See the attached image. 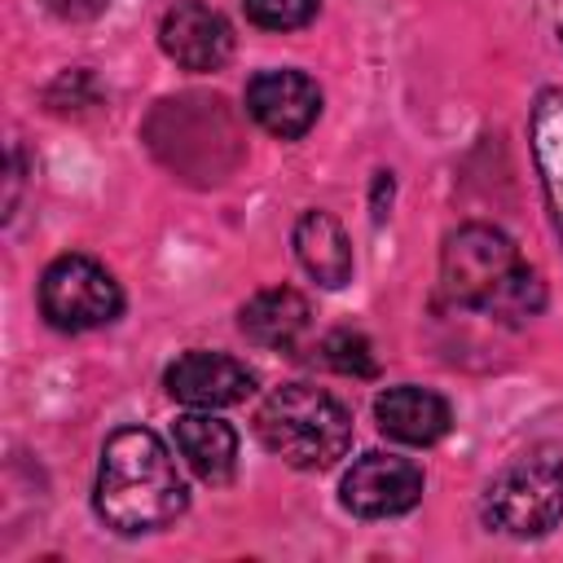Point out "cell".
<instances>
[{"label": "cell", "mask_w": 563, "mask_h": 563, "mask_svg": "<svg viewBox=\"0 0 563 563\" xmlns=\"http://www.w3.org/2000/svg\"><path fill=\"white\" fill-rule=\"evenodd\" d=\"M92 506L114 532L132 537V532L167 528L189 506V493L176 471V457L167 453V444L154 431L119 427L101 444Z\"/></svg>", "instance_id": "cell-1"}, {"label": "cell", "mask_w": 563, "mask_h": 563, "mask_svg": "<svg viewBox=\"0 0 563 563\" xmlns=\"http://www.w3.org/2000/svg\"><path fill=\"white\" fill-rule=\"evenodd\" d=\"M440 290L457 308L488 312L510 325L532 321L545 303V286L537 268H528L515 242L493 224H462L444 238Z\"/></svg>", "instance_id": "cell-2"}, {"label": "cell", "mask_w": 563, "mask_h": 563, "mask_svg": "<svg viewBox=\"0 0 563 563\" xmlns=\"http://www.w3.org/2000/svg\"><path fill=\"white\" fill-rule=\"evenodd\" d=\"M255 435L295 471H325L352 444V413L321 387L286 383L255 409Z\"/></svg>", "instance_id": "cell-3"}, {"label": "cell", "mask_w": 563, "mask_h": 563, "mask_svg": "<svg viewBox=\"0 0 563 563\" xmlns=\"http://www.w3.org/2000/svg\"><path fill=\"white\" fill-rule=\"evenodd\" d=\"M484 523L501 537H541L563 519V457L523 453L493 475L479 506Z\"/></svg>", "instance_id": "cell-4"}, {"label": "cell", "mask_w": 563, "mask_h": 563, "mask_svg": "<svg viewBox=\"0 0 563 563\" xmlns=\"http://www.w3.org/2000/svg\"><path fill=\"white\" fill-rule=\"evenodd\" d=\"M40 312L53 330L84 334L119 321L123 290L114 273L88 255H57L40 277Z\"/></svg>", "instance_id": "cell-5"}, {"label": "cell", "mask_w": 563, "mask_h": 563, "mask_svg": "<svg viewBox=\"0 0 563 563\" xmlns=\"http://www.w3.org/2000/svg\"><path fill=\"white\" fill-rule=\"evenodd\" d=\"M339 497L361 519L405 515L422 501V471L409 457H396V453H365L347 466Z\"/></svg>", "instance_id": "cell-6"}, {"label": "cell", "mask_w": 563, "mask_h": 563, "mask_svg": "<svg viewBox=\"0 0 563 563\" xmlns=\"http://www.w3.org/2000/svg\"><path fill=\"white\" fill-rule=\"evenodd\" d=\"M246 110L268 136L295 141L317 123L321 88L303 70H260L246 84Z\"/></svg>", "instance_id": "cell-7"}, {"label": "cell", "mask_w": 563, "mask_h": 563, "mask_svg": "<svg viewBox=\"0 0 563 563\" xmlns=\"http://www.w3.org/2000/svg\"><path fill=\"white\" fill-rule=\"evenodd\" d=\"M167 396L189 409H224L255 391V374L224 352H185L163 374Z\"/></svg>", "instance_id": "cell-8"}, {"label": "cell", "mask_w": 563, "mask_h": 563, "mask_svg": "<svg viewBox=\"0 0 563 563\" xmlns=\"http://www.w3.org/2000/svg\"><path fill=\"white\" fill-rule=\"evenodd\" d=\"M158 44L185 70H220L229 62V53H233V31L211 4L180 0L176 9L163 13Z\"/></svg>", "instance_id": "cell-9"}, {"label": "cell", "mask_w": 563, "mask_h": 563, "mask_svg": "<svg viewBox=\"0 0 563 563\" xmlns=\"http://www.w3.org/2000/svg\"><path fill=\"white\" fill-rule=\"evenodd\" d=\"M374 418H378V431L400 440V444H435L453 422L444 396H435L427 387H413V383L378 391Z\"/></svg>", "instance_id": "cell-10"}, {"label": "cell", "mask_w": 563, "mask_h": 563, "mask_svg": "<svg viewBox=\"0 0 563 563\" xmlns=\"http://www.w3.org/2000/svg\"><path fill=\"white\" fill-rule=\"evenodd\" d=\"M172 440H176V453L189 462V471L207 484H224L233 479V466H238V431L216 418L211 409H194V413H180L172 422Z\"/></svg>", "instance_id": "cell-11"}, {"label": "cell", "mask_w": 563, "mask_h": 563, "mask_svg": "<svg viewBox=\"0 0 563 563\" xmlns=\"http://www.w3.org/2000/svg\"><path fill=\"white\" fill-rule=\"evenodd\" d=\"M238 325L251 343L260 347H273V352H286L303 339L308 330V299L290 286H273V290H260L242 303L238 312Z\"/></svg>", "instance_id": "cell-12"}, {"label": "cell", "mask_w": 563, "mask_h": 563, "mask_svg": "<svg viewBox=\"0 0 563 563\" xmlns=\"http://www.w3.org/2000/svg\"><path fill=\"white\" fill-rule=\"evenodd\" d=\"M528 136H532V158L541 172V189L554 216V229L563 238V92L541 88L528 114Z\"/></svg>", "instance_id": "cell-13"}, {"label": "cell", "mask_w": 563, "mask_h": 563, "mask_svg": "<svg viewBox=\"0 0 563 563\" xmlns=\"http://www.w3.org/2000/svg\"><path fill=\"white\" fill-rule=\"evenodd\" d=\"M295 255L330 290L347 286V277H352V242H347L343 224L330 211H303L299 216V224H295Z\"/></svg>", "instance_id": "cell-14"}, {"label": "cell", "mask_w": 563, "mask_h": 563, "mask_svg": "<svg viewBox=\"0 0 563 563\" xmlns=\"http://www.w3.org/2000/svg\"><path fill=\"white\" fill-rule=\"evenodd\" d=\"M321 361L339 374H352V378H369L374 374V352L365 343V334H352V330H334L321 339Z\"/></svg>", "instance_id": "cell-15"}, {"label": "cell", "mask_w": 563, "mask_h": 563, "mask_svg": "<svg viewBox=\"0 0 563 563\" xmlns=\"http://www.w3.org/2000/svg\"><path fill=\"white\" fill-rule=\"evenodd\" d=\"M317 4L321 0H242L246 18L264 31H295V26H308L317 18Z\"/></svg>", "instance_id": "cell-16"}, {"label": "cell", "mask_w": 563, "mask_h": 563, "mask_svg": "<svg viewBox=\"0 0 563 563\" xmlns=\"http://www.w3.org/2000/svg\"><path fill=\"white\" fill-rule=\"evenodd\" d=\"M106 4L110 0H44V9L57 13V18H66V22H88V18L106 13Z\"/></svg>", "instance_id": "cell-17"}, {"label": "cell", "mask_w": 563, "mask_h": 563, "mask_svg": "<svg viewBox=\"0 0 563 563\" xmlns=\"http://www.w3.org/2000/svg\"><path fill=\"white\" fill-rule=\"evenodd\" d=\"M559 40H563V13H559Z\"/></svg>", "instance_id": "cell-18"}]
</instances>
